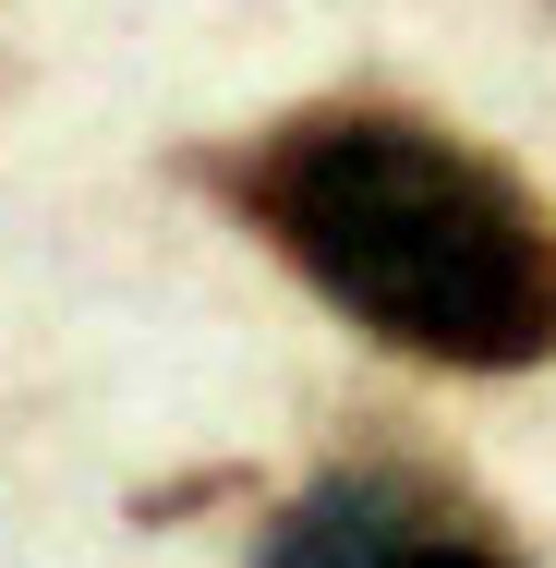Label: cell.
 <instances>
[{
	"instance_id": "6da1fadb",
	"label": "cell",
	"mask_w": 556,
	"mask_h": 568,
	"mask_svg": "<svg viewBox=\"0 0 556 568\" xmlns=\"http://www.w3.org/2000/svg\"><path fill=\"white\" fill-rule=\"evenodd\" d=\"M194 182L375 351L436 375L556 363V206L484 133L400 98H315L206 145Z\"/></svg>"
},
{
	"instance_id": "7a4b0ae2",
	"label": "cell",
	"mask_w": 556,
	"mask_h": 568,
	"mask_svg": "<svg viewBox=\"0 0 556 568\" xmlns=\"http://www.w3.org/2000/svg\"><path fill=\"white\" fill-rule=\"evenodd\" d=\"M254 568H533V557L447 471H424V459H351V471H315L254 532Z\"/></svg>"
}]
</instances>
